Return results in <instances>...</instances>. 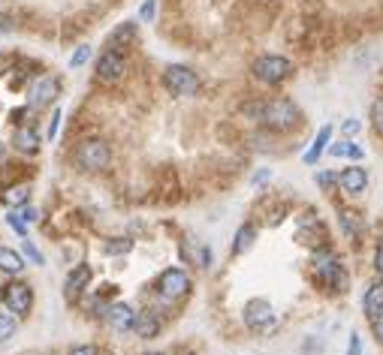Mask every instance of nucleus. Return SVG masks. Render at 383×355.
<instances>
[{"label":"nucleus","mask_w":383,"mask_h":355,"mask_svg":"<svg viewBox=\"0 0 383 355\" xmlns=\"http://www.w3.org/2000/svg\"><path fill=\"white\" fill-rule=\"evenodd\" d=\"M329 139H332V127H320V133H317V139H314V145H311V148L305 151V163H308V166H314L317 160H320V154H323L326 145H329Z\"/></svg>","instance_id":"obj_18"},{"label":"nucleus","mask_w":383,"mask_h":355,"mask_svg":"<svg viewBox=\"0 0 383 355\" xmlns=\"http://www.w3.org/2000/svg\"><path fill=\"white\" fill-rule=\"evenodd\" d=\"M27 196H30V187L18 184V187H9L4 193V202H6V205H13V208H18V205H25V202H27Z\"/></svg>","instance_id":"obj_23"},{"label":"nucleus","mask_w":383,"mask_h":355,"mask_svg":"<svg viewBox=\"0 0 383 355\" xmlns=\"http://www.w3.org/2000/svg\"><path fill=\"white\" fill-rule=\"evenodd\" d=\"M347 355H359V334H350V349Z\"/></svg>","instance_id":"obj_38"},{"label":"nucleus","mask_w":383,"mask_h":355,"mask_svg":"<svg viewBox=\"0 0 383 355\" xmlns=\"http://www.w3.org/2000/svg\"><path fill=\"white\" fill-rule=\"evenodd\" d=\"M6 223H9V226H13V229H15L22 238H27V223H22V220H18L15 214H9V217H6Z\"/></svg>","instance_id":"obj_33"},{"label":"nucleus","mask_w":383,"mask_h":355,"mask_svg":"<svg viewBox=\"0 0 383 355\" xmlns=\"http://www.w3.org/2000/svg\"><path fill=\"white\" fill-rule=\"evenodd\" d=\"M314 277H317V283H323V286L332 292L347 289V274L341 268V262L335 259V253H329V250L314 253Z\"/></svg>","instance_id":"obj_2"},{"label":"nucleus","mask_w":383,"mask_h":355,"mask_svg":"<svg viewBox=\"0 0 383 355\" xmlns=\"http://www.w3.org/2000/svg\"><path fill=\"white\" fill-rule=\"evenodd\" d=\"M341 226H344V232H347L350 238H362V235H365V220H362L356 211H347V208L341 211Z\"/></svg>","instance_id":"obj_20"},{"label":"nucleus","mask_w":383,"mask_h":355,"mask_svg":"<svg viewBox=\"0 0 383 355\" xmlns=\"http://www.w3.org/2000/svg\"><path fill=\"white\" fill-rule=\"evenodd\" d=\"M245 326L254 331H269L275 328V310L266 298H250L245 304Z\"/></svg>","instance_id":"obj_8"},{"label":"nucleus","mask_w":383,"mask_h":355,"mask_svg":"<svg viewBox=\"0 0 383 355\" xmlns=\"http://www.w3.org/2000/svg\"><path fill=\"white\" fill-rule=\"evenodd\" d=\"M69 355H97V347H90V343H85V347H73Z\"/></svg>","instance_id":"obj_36"},{"label":"nucleus","mask_w":383,"mask_h":355,"mask_svg":"<svg viewBox=\"0 0 383 355\" xmlns=\"http://www.w3.org/2000/svg\"><path fill=\"white\" fill-rule=\"evenodd\" d=\"M254 241H257V226H250V223H245L238 232H236V241H233V253L236 256H241L245 250L254 247Z\"/></svg>","instance_id":"obj_21"},{"label":"nucleus","mask_w":383,"mask_h":355,"mask_svg":"<svg viewBox=\"0 0 383 355\" xmlns=\"http://www.w3.org/2000/svg\"><path fill=\"white\" fill-rule=\"evenodd\" d=\"M371 331H375V337L383 343V310L377 313V316H371Z\"/></svg>","instance_id":"obj_34"},{"label":"nucleus","mask_w":383,"mask_h":355,"mask_svg":"<svg viewBox=\"0 0 383 355\" xmlns=\"http://www.w3.org/2000/svg\"><path fill=\"white\" fill-rule=\"evenodd\" d=\"M356 130H359V120L356 118H347L344 120V133H356Z\"/></svg>","instance_id":"obj_39"},{"label":"nucleus","mask_w":383,"mask_h":355,"mask_svg":"<svg viewBox=\"0 0 383 355\" xmlns=\"http://www.w3.org/2000/svg\"><path fill=\"white\" fill-rule=\"evenodd\" d=\"M154 9H157V0H145L142 9H139V22H151V18H154Z\"/></svg>","instance_id":"obj_28"},{"label":"nucleus","mask_w":383,"mask_h":355,"mask_svg":"<svg viewBox=\"0 0 383 355\" xmlns=\"http://www.w3.org/2000/svg\"><path fill=\"white\" fill-rule=\"evenodd\" d=\"M380 310H383V280H375L365 289V295H362V313L371 319V316H377Z\"/></svg>","instance_id":"obj_14"},{"label":"nucleus","mask_w":383,"mask_h":355,"mask_svg":"<svg viewBox=\"0 0 383 355\" xmlns=\"http://www.w3.org/2000/svg\"><path fill=\"white\" fill-rule=\"evenodd\" d=\"M329 154L332 157H350V160H362L365 157V151H362L356 141H338V145H332L329 148Z\"/></svg>","instance_id":"obj_22"},{"label":"nucleus","mask_w":383,"mask_h":355,"mask_svg":"<svg viewBox=\"0 0 383 355\" xmlns=\"http://www.w3.org/2000/svg\"><path fill=\"white\" fill-rule=\"evenodd\" d=\"M13 214L22 220V223H34V220H36V211H34V208H15Z\"/></svg>","instance_id":"obj_35"},{"label":"nucleus","mask_w":383,"mask_h":355,"mask_svg":"<svg viewBox=\"0 0 383 355\" xmlns=\"http://www.w3.org/2000/svg\"><path fill=\"white\" fill-rule=\"evenodd\" d=\"M73 160L82 172H103L109 163H112V148H109L103 139H85L82 145L76 148Z\"/></svg>","instance_id":"obj_4"},{"label":"nucleus","mask_w":383,"mask_h":355,"mask_svg":"<svg viewBox=\"0 0 383 355\" xmlns=\"http://www.w3.org/2000/svg\"><path fill=\"white\" fill-rule=\"evenodd\" d=\"M260 120L269 127V130H278V133H287L299 124V109L290 103V99L278 97V99H269V103L260 106Z\"/></svg>","instance_id":"obj_1"},{"label":"nucleus","mask_w":383,"mask_h":355,"mask_svg":"<svg viewBox=\"0 0 383 355\" xmlns=\"http://www.w3.org/2000/svg\"><path fill=\"white\" fill-rule=\"evenodd\" d=\"M13 30H15V18L0 13V34H13Z\"/></svg>","instance_id":"obj_30"},{"label":"nucleus","mask_w":383,"mask_h":355,"mask_svg":"<svg viewBox=\"0 0 383 355\" xmlns=\"http://www.w3.org/2000/svg\"><path fill=\"white\" fill-rule=\"evenodd\" d=\"M0 271H4V274H22L25 271L22 253H15L9 247H0Z\"/></svg>","instance_id":"obj_19"},{"label":"nucleus","mask_w":383,"mask_h":355,"mask_svg":"<svg viewBox=\"0 0 383 355\" xmlns=\"http://www.w3.org/2000/svg\"><path fill=\"white\" fill-rule=\"evenodd\" d=\"M13 145L22 151V154H36L39 151V133L34 127H18L13 136Z\"/></svg>","instance_id":"obj_16"},{"label":"nucleus","mask_w":383,"mask_h":355,"mask_svg":"<svg viewBox=\"0 0 383 355\" xmlns=\"http://www.w3.org/2000/svg\"><path fill=\"white\" fill-rule=\"evenodd\" d=\"M371 127H375L377 133L383 136V97H377L375 106H371Z\"/></svg>","instance_id":"obj_25"},{"label":"nucleus","mask_w":383,"mask_h":355,"mask_svg":"<svg viewBox=\"0 0 383 355\" xmlns=\"http://www.w3.org/2000/svg\"><path fill=\"white\" fill-rule=\"evenodd\" d=\"M13 334H15V319L6 316V313H0V343L9 340Z\"/></svg>","instance_id":"obj_26"},{"label":"nucleus","mask_w":383,"mask_h":355,"mask_svg":"<svg viewBox=\"0 0 383 355\" xmlns=\"http://www.w3.org/2000/svg\"><path fill=\"white\" fill-rule=\"evenodd\" d=\"M157 292H160L163 298H169V301L184 298L187 292H190L187 271H184V268H166L163 274H160V280H157Z\"/></svg>","instance_id":"obj_6"},{"label":"nucleus","mask_w":383,"mask_h":355,"mask_svg":"<svg viewBox=\"0 0 383 355\" xmlns=\"http://www.w3.org/2000/svg\"><path fill=\"white\" fill-rule=\"evenodd\" d=\"M25 256H27L30 262H34V265H43V253H39L34 244H30L27 238H25Z\"/></svg>","instance_id":"obj_29"},{"label":"nucleus","mask_w":383,"mask_h":355,"mask_svg":"<svg viewBox=\"0 0 383 355\" xmlns=\"http://www.w3.org/2000/svg\"><path fill=\"white\" fill-rule=\"evenodd\" d=\"M60 115H64V111H60V109H55V111H52V120H48V139H55V136H58V127H60Z\"/></svg>","instance_id":"obj_31"},{"label":"nucleus","mask_w":383,"mask_h":355,"mask_svg":"<svg viewBox=\"0 0 383 355\" xmlns=\"http://www.w3.org/2000/svg\"><path fill=\"white\" fill-rule=\"evenodd\" d=\"M163 85L173 97H194L199 90V78L190 67H181V64H173L163 69Z\"/></svg>","instance_id":"obj_5"},{"label":"nucleus","mask_w":383,"mask_h":355,"mask_svg":"<svg viewBox=\"0 0 383 355\" xmlns=\"http://www.w3.org/2000/svg\"><path fill=\"white\" fill-rule=\"evenodd\" d=\"M60 94V82L55 76H43V78H36L34 88H30V106H36V109H43V106H52L55 99Z\"/></svg>","instance_id":"obj_10"},{"label":"nucleus","mask_w":383,"mask_h":355,"mask_svg":"<svg viewBox=\"0 0 383 355\" xmlns=\"http://www.w3.org/2000/svg\"><path fill=\"white\" fill-rule=\"evenodd\" d=\"M335 181H338V175H332V172H320V175H317V184L323 187V190H332Z\"/></svg>","instance_id":"obj_32"},{"label":"nucleus","mask_w":383,"mask_h":355,"mask_svg":"<svg viewBox=\"0 0 383 355\" xmlns=\"http://www.w3.org/2000/svg\"><path fill=\"white\" fill-rule=\"evenodd\" d=\"M338 184H341L344 193H350V196H362L365 187H368V172L362 166H347V169H341Z\"/></svg>","instance_id":"obj_12"},{"label":"nucleus","mask_w":383,"mask_h":355,"mask_svg":"<svg viewBox=\"0 0 383 355\" xmlns=\"http://www.w3.org/2000/svg\"><path fill=\"white\" fill-rule=\"evenodd\" d=\"M130 247H133V244H130L127 238H115V241H109V244H106V253H109V256H118V253H127Z\"/></svg>","instance_id":"obj_27"},{"label":"nucleus","mask_w":383,"mask_h":355,"mask_svg":"<svg viewBox=\"0 0 383 355\" xmlns=\"http://www.w3.org/2000/svg\"><path fill=\"white\" fill-rule=\"evenodd\" d=\"M106 319H109V326H112V331H118V334L133 331V326H136V313H133V307H130V304H124V301L112 304V307L106 310Z\"/></svg>","instance_id":"obj_11"},{"label":"nucleus","mask_w":383,"mask_h":355,"mask_svg":"<svg viewBox=\"0 0 383 355\" xmlns=\"http://www.w3.org/2000/svg\"><path fill=\"white\" fill-rule=\"evenodd\" d=\"M266 178H271V172H260V175L254 178V184H263V181H266Z\"/></svg>","instance_id":"obj_40"},{"label":"nucleus","mask_w":383,"mask_h":355,"mask_svg":"<svg viewBox=\"0 0 383 355\" xmlns=\"http://www.w3.org/2000/svg\"><path fill=\"white\" fill-rule=\"evenodd\" d=\"M133 39H136V22H124L109 34V48H112V52H121V48L130 46Z\"/></svg>","instance_id":"obj_17"},{"label":"nucleus","mask_w":383,"mask_h":355,"mask_svg":"<svg viewBox=\"0 0 383 355\" xmlns=\"http://www.w3.org/2000/svg\"><path fill=\"white\" fill-rule=\"evenodd\" d=\"M250 73L263 85H281L293 76V64L284 55H260L254 60V67H250Z\"/></svg>","instance_id":"obj_3"},{"label":"nucleus","mask_w":383,"mask_h":355,"mask_svg":"<svg viewBox=\"0 0 383 355\" xmlns=\"http://www.w3.org/2000/svg\"><path fill=\"white\" fill-rule=\"evenodd\" d=\"M136 337H142V340H151V337H157L160 334V319H157V313L154 310H142V313H136Z\"/></svg>","instance_id":"obj_13"},{"label":"nucleus","mask_w":383,"mask_h":355,"mask_svg":"<svg viewBox=\"0 0 383 355\" xmlns=\"http://www.w3.org/2000/svg\"><path fill=\"white\" fill-rule=\"evenodd\" d=\"M148 355H166V352H148Z\"/></svg>","instance_id":"obj_41"},{"label":"nucleus","mask_w":383,"mask_h":355,"mask_svg":"<svg viewBox=\"0 0 383 355\" xmlns=\"http://www.w3.org/2000/svg\"><path fill=\"white\" fill-rule=\"evenodd\" d=\"M124 73H127V60L121 52H112V48H109V52H103L97 57V78L100 82H106V85L121 82Z\"/></svg>","instance_id":"obj_9"},{"label":"nucleus","mask_w":383,"mask_h":355,"mask_svg":"<svg viewBox=\"0 0 383 355\" xmlns=\"http://www.w3.org/2000/svg\"><path fill=\"white\" fill-rule=\"evenodd\" d=\"M375 268H377V274L383 277V241H380L377 250H375Z\"/></svg>","instance_id":"obj_37"},{"label":"nucleus","mask_w":383,"mask_h":355,"mask_svg":"<svg viewBox=\"0 0 383 355\" xmlns=\"http://www.w3.org/2000/svg\"><path fill=\"white\" fill-rule=\"evenodd\" d=\"M4 304L9 313H15V316H27L30 307H34V289L27 286V283H9L4 286Z\"/></svg>","instance_id":"obj_7"},{"label":"nucleus","mask_w":383,"mask_h":355,"mask_svg":"<svg viewBox=\"0 0 383 355\" xmlns=\"http://www.w3.org/2000/svg\"><path fill=\"white\" fill-rule=\"evenodd\" d=\"M88 283H90V268H88V265H76L73 271L67 274V280H64V292H67L69 298H73V295H79V292H82V289L88 286Z\"/></svg>","instance_id":"obj_15"},{"label":"nucleus","mask_w":383,"mask_h":355,"mask_svg":"<svg viewBox=\"0 0 383 355\" xmlns=\"http://www.w3.org/2000/svg\"><path fill=\"white\" fill-rule=\"evenodd\" d=\"M90 55H94V52H90V46H79L76 52H73V57H69V67H73V69L85 67L88 60H90Z\"/></svg>","instance_id":"obj_24"}]
</instances>
